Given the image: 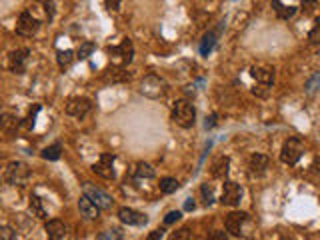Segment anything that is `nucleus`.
<instances>
[{
	"instance_id": "obj_1",
	"label": "nucleus",
	"mask_w": 320,
	"mask_h": 240,
	"mask_svg": "<svg viewBox=\"0 0 320 240\" xmlns=\"http://www.w3.org/2000/svg\"><path fill=\"white\" fill-rule=\"evenodd\" d=\"M168 90V84L164 78H160L158 74H148L144 76L142 84H140V92L148 98H162Z\"/></svg>"
},
{
	"instance_id": "obj_2",
	"label": "nucleus",
	"mask_w": 320,
	"mask_h": 240,
	"mask_svg": "<svg viewBox=\"0 0 320 240\" xmlns=\"http://www.w3.org/2000/svg\"><path fill=\"white\" fill-rule=\"evenodd\" d=\"M172 120L182 128L194 126V122H196L194 106H192L190 102H186V100H178L176 106H174V110H172Z\"/></svg>"
},
{
	"instance_id": "obj_3",
	"label": "nucleus",
	"mask_w": 320,
	"mask_h": 240,
	"mask_svg": "<svg viewBox=\"0 0 320 240\" xmlns=\"http://www.w3.org/2000/svg\"><path fill=\"white\" fill-rule=\"evenodd\" d=\"M302 154H304V142H302L300 138L292 136V138H288V140L282 144V150H280V160H282L284 164L292 166V164H296L298 160H300V156H302Z\"/></svg>"
},
{
	"instance_id": "obj_4",
	"label": "nucleus",
	"mask_w": 320,
	"mask_h": 240,
	"mask_svg": "<svg viewBox=\"0 0 320 240\" xmlns=\"http://www.w3.org/2000/svg\"><path fill=\"white\" fill-rule=\"evenodd\" d=\"M30 176V170L24 162H10L4 170V180L14 186H24Z\"/></svg>"
},
{
	"instance_id": "obj_5",
	"label": "nucleus",
	"mask_w": 320,
	"mask_h": 240,
	"mask_svg": "<svg viewBox=\"0 0 320 240\" xmlns=\"http://www.w3.org/2000/svg\"><path fill=\"white\" fill-rule=\"evenodd\" d=\"M84 196H86V198H90V200H92L98 208H102V210H110V208L114 206V200L110 198V196L106 194L104 190H100L98 186L90 184V182L84 184Z\"/></svg>"
},
{
	"instance_id": "obj_6",
	"label": "nucleus",
	"mask_w": 320,
	"mask_h": 240,
	"mask_svg": "<svg viewBox=\"0 0 320 240\" xmlns=\"http://www.w3.org/2000/svg\"><path fill=\"white\" fill-rule=\"evenodd\" d=\"M108 52L112 54V58L120 64V66H126V64H130L132 62V56H134V46H132V42L130 40H122L118 46L114 48H108Z\"/></svg>"
},
{
	"instance_id": "obj_7",
	"label": "nucleus",
	"mask_w": 320,
	"mask_h": 240,
	"mask_svg": "<svg viewBox=\"0 0 320 240\" xmlns=\"http://www.w3.org/2000/svg\"><path fill=\"white\" fill-rule=\"evenodd\" d=\"M40 28V22L30 14V12H22L18 18V22H16V32L20 36H34Z\"/></svg>"
},
{
	"instance_id": "obj_8",
	"label": "nucleus",
	"mask_w": 320,
	"mask_h": 240,
	"mask_svg": "<svg viewBox=\"0 0 320 240\" xmlns=\"http://www.w3.org/2000/svg\"><path fill=\"white\" fill-rule=\"evenodd\" d=\"M90 108H92L90 100L84 98V96H74V98H70V100L66 102V112H68L70 116H76V118L86 116V114L90 112Z\"/></svg>"
},
{
	"instance_id": "obj_9",
	"label": "nucleus",
	"mask_w": 320,
	"mask_h": 240,
	"mask_svg": "<svg viewBox=\"0 0 320 240\" xmlns=\"http://www.w3.org/2000/svg\"><path fill=\"white\" fill-rule=\"evenodd\" d=\"M118 218H120V222L128 224V226H144L148 222V218L146 214L134 210V208H128V206H122L118 210Z\"/></svg>"
},
{
	"instance_id": "obj_10",
	"label": "nucleus",
	"mask_w": 320,
	"mask_h": 240,
	"mask_svg": "<svg viewBox=\"0 0 320 240\" xmlns=\"http://www.w3.org/2000/svg\"><path fill=\"white\" fill-rule=\"evenodd\" d=\"M246 222H248V214L246 212H230L226 216V230L230 234H234V236H242Z\"/></svg>"
},
{
	"instance_id": "obj_11",
	"label": "nucleus",
	"mask_w": 320,
	"mask_h": 240,
	"mask_svg": "<svg viewBox=\"0 0 320 240\" xmlns=\"http://www.w3.org/2000/svg\"><path fill=\"white\" fill-rule=\"evenodd\" d=\"M242 198V188L240 184L236 182H226L224 188H222V196H220V202L226 204V206H234V204H238Z\"/></svg>"
},
{
	"instance_id": "obj_12",
	"label": "nucleus",
	"mask_w": 320,
	"mask_h": 240,
	"mask_svg": "<svg viewBox=\"0 0 320 240\" xmlns=\"http://www.w3.org/2000/svg\"><path fill=\"white\" fill-rule=\"evenodd\" d=\"M112 164H114V154H102L100 160L92 166V170L98 174V176H102V178H106V180H110V178H114V168H112Z\"/></svg>"
},
{
	"instance_id": "obj_13",
	"label": "nucleus",
	"mask_w": 320,
	"mask_h": 240,
	"mask_svg": "<svg viewBox=\"0 0 320 240\" xmlns=\"http://www.w3.org/2000/svg\"><path fill=\"white\" fill-rule=\"evenodd\" d=\"M28 54H30V52H28L26 48H20V50H16V52H12V54L8 56V66H10V70H12L14 74H24Z\"/></svg>"
},
{
	"instance_id": "obj_14",
	"label": "nucleus",
	"mask_w": 320,
	"mask_h": 240,
	"mask_svg": "<svg viewBox=\"0 0 320 240\" xmlns=\"http://www.w3.org/2000/svg\"><path fill=\"white\" fill-rule=\"evenodd\" d=\"M270 166V158L266 154H260V152H256V154L250 156L248 160V168L252 174H256V176H260V174L266 172V168Z\"/></svg>"
},
{
	"instance_id": "obj_15",
	"label": "nucleus",
	"mask_w": 320,
	"mask_h": 240,
	"mask_svg": "<svg viewBox=\"0 0 320 240\" xmlns=\"http://www.w3.org/2000/svg\"><path fill=\"white\" fill-rule=\"evenodd\" d=\"M78 210H80V216H84L86 220H96L100 216V208L90 198H86V196H82L78 200Z\"/></svg>"
},
{
	"instance_id": "obj_16",
	"label": "nucleus",
	"mask_w": 320,
	"mask_h": 240,
	"mask_svg": "<svg viewBox=\"0 0 320 240\" xmlns=\"http://www.w3.org/2000/svg\"><path fill=\"white\" fill-rule=\"evenodd\" d=\"M46 234L50 240H62L64 236H66V224H64L62 220H58V218H54V220H48L46 226H44Z\"/></svg>"
},
{
	"instance_id": "obj_17",
	"label": "nucleus",
	"mask_w": 320,
	"mask_h": 240,
	"mask_svg": "<svg viewBox=\"0 0 320 240\" xmlns=\"http://www.w3.org/2000/svg\"><path fill=\"white\" fill-rule=\"evenodd\" d=\"M250 74H252V78L262 82L264 86H270L274 82V70L268 68V66H252L250 68Z\"/></svg>"
},
{
	"instance_id": "obj_18",
	"label": "nucleus",
	"mask_w": 320,
	"mask_h": 240,
	"mask_svg": "<svg viewBox=\"0 0 320 240\" xmlns=\"http://www.w3.org/2000/svg\"><path fill=\"white\" fill-rule=\"evenodd\" d=\"M228 164H230V158L228 156H218L214 162L210 164V174L214 178H224L228 174Z\"/></svg>"
},
{
	"instance_id": "obj_19",
	"label": "nucleus",
	"mask_w": 320,
	"mask_h": 240,
	"mask_svg": "<svg viewBox=\"0 0 320 240\" xmlns=\"http://www.w3.org/2000/svg\"><path fill=\"white\" fill-rule=\"evenodd\" d=\"M18 118L14 116V114H8V112H4L2 116H0V128L4 130V132H8V134H12V132H16L18 130Z\"/></svg>"
},
{
	"instance_id": "obj_20",
	"label": "nucleus",
	"mask_w": 320,
	"mask_h": 240,
	"mask_svg": "<svg viewBox=\"0 0 320 240\" xmlns=\"http://www.w3.org/2000/svg\"><path fill=\"white\" fill-rule=\"evenodd\" d=\"M74 50H58L56 54V60H58V66L64 70V68H70L72 62H74Z\"/></svg>"
},
{
	"instance_id": "obj_21",
	"label": "nucleus",
	"mask_w": 320,
	"mask_h": 240,
	"mask_svg": "<svg viewBox=\"0 0 320 240\" xmlns=\"http://www.w3.org/2000/svg\"><path fill=\"white\" fill-rule=\"evenodd\" d=\"M272 6H274V10H276V14H278L280 18H292L294 14H296V6H286V4H282V2H278V0H274L272 2Z\"/></svg>"
},
{
	"instance_id": "obj_22",
	"label": "nucleus",
	"mask_w": 320,
	"mask_h": 240,
	"mask_svg": "<svg viewBox=\"0 0 320 240\" xmlns=\"http://www.w3.org/2000/svg\"><path fill=\"white\" fill-rule=\"evenodd\" d=\"M134 174H136V178H154L156 172L148 162H138L134 168Z\"/></svg>"
},
{
	"instance_id": "obj_23",
	"label": "nucleus",
	"mask_w": 320,
	"mask_h": 240,
	"mask_svg": "<svg viewBox=\"0 0 320 240\" xmlns=\"http://www.w3.org/2000/svg\"><path fill=\"white\" fill-rule=\"evenodd\" d=\"M94 50H96V44H94V42H82L80 48L76 50V58H78V60H86Z\"/></svg>"
},
{
	"instance_id": "obj_24",
	"label": "nucleus",
	"mask_w": 320,
	"mask_h": 240,
	"mask_svg": "<svg viewBox=\"0 0 320 240\" xmlns=\"http://www.w3.org/2000/svg\"><path fill=\"white\" fill-rule=\"evenodd\" d=\"M30 212L38 218H46V210L44 206H42V200L38 198V196H30Z\"/></svg>"
},
{
	"instance_id": "obj_25",
	"label": "nucleus",
	"mask_w": 320,
	"mask_h": 240,
	"mask_svg": "<svg viewBox=\"0 0 320 240\" xmlns=\"http://www.w3.org/2000/svg\"><path fill=\"white\" fill-rule=\"evenodd\" d=\"M178 180L176 178H170V176H166V178H162L160 180V190L164 192V194H172V192H176L178 190Z\"/></svg>"
},
{
	"instance_id": "obj_26",
	"label": "nucleus",
	"mask_w": 320,
	"mask_h": 240,
	"mask_svg": "<svg viewBox=\"0 0 320 240\" xmlns=\"http://www.w3.org/2000/svg\"><path fill=\"white\" fill-rule=\"evenodd\" d=\"M60 152H62L60 144H52V146L42 150V158H44V160H58L60 158Z\"/></svg>"
},
{
	"instance_id": "obj_27",
	"label": "nucleus",
	"mask_w": 320,
	"mask_h": 240,
	"mask_svg": "<svg viewBox=\"0 0 320 240\" xmlns=\"http://www.w3.org/2000/svg\"><path fill=\"white\" fill-rule=\"evenodd\" d=\"M214 42H216V34L214 32H208L204 38H202V44H200V52L206 56L210 50H212V46H214Z\"/></svg>"
},
{
	"instance_id": "obj_28",
	"label": "nucleus",
	"mask_w": 320,
	"mask_h": 240,
	"mask_svg": "<svg viewBox=\"0 0 320 240\" xmlns=\"http://www.w3.org/2000/svg\"><path fill=\"white\" fill-rule=\"evenodd\" d=\"M308 42H310V44H320V18L316 20V24L308 32Z\"/></svg>"
},
{
	"instance_id": "obj_29",
	"label": "nucleus",
	"mask_w": 320,
	"mask_h": 240,
	"mask_svg": "<svg viewBox=\"0 0 320 240\" xmlns=\"http://www.w3.org/2000/svg\"><path fill=\"white\" fill-rule=\"evenodd\" d=\"M168 240H190V230L184 226V228H180V230H176V232L170 234Z\"/></svg>"
},
{
	"instance_id": "obj_30",
	"label": "nucleus",
	"mask_w": 320,
	"mask_h": 240,
	"mask_svg": "<svg viewBox=\"0 0 320 240\" xmlns=\"http://www.w3.org/2000/svg\"><path fill=\"white\" fill-rule=\"evenodd\" d=\"M202 196H204V204H212V200H214V194H212V186L206 182V184H202Z\"/></svg>"
},
{
	"instance_id": "obj_31",
	"label": "nucleus",
	"mask_w": 320,
	"mask_h": 240,
	"mask_svg": "<svg viewBox=\"0 0 320 240\" xmlns=\"http://www.w3.org/2000/svg\"><path fill=\"white\" fill-rule=\"evenodd\" d=\"M316 88H320V72H316V74L306 82V90H308V92H312V90H316Z\"/></svg>"
},
{
	"instance_id": "obj_32",
	"label": "nucleus",
	"mask_w": 320,
	"mask_h": 240,
	"mask_svg": "<svg viewBox=\"0 0 320 240\" xmlns=\"http://www.w3.org/2000/svg\"><path fill=\"white\" fill-rule=\"evenodd\" d=\"M0 240H14V230L10 226H0Z\"/></svg>"
},
{
	"instance_id": "obj_33",
	"label": "nucleus",
	"mask_w": 320,
	"mask_h": 240,
	"mask_svg": "<svg viewBox=\"0 0 320 240\" xmlns=\"http://www.w3.org/2000/svg\"><path fill=\"white\" fill-rule=\"evenodd\" d=\"M206 240H228V234L224 230H212Z\"/></svg>"
},
{
	"instance_id": "obj_34",
	"label": "nucleus",
	"mask_w": 320,
	"mask_h": 240,
	"mask_svg": "<svg viewBox=\"0 0 320 240\" xmlns=\"http://www.w3.org/2000/svg\"><path fill=\"white\" fill-rule=\"evenodd\" d=\"M98 240H118V230H106V232H100Z\"/></svg>"
},
{
	"instance_id": "obj_35",
	"label": "nucleus",
	"mask_w": 320,
	"mask_h": 240,
	"mask_svg": "<svg viewBox=\"0 0 320 240\" xmlns=\"http://www.w3.org/2000/svg\"><path fill=\"white\" fill-rule=\"evenodd\" d=\"M176 220H180V212H178V210H172V212L166 214L164 224H172V222H176Z\"/></svg>"
},
{
	"instance_id": "obj_36",
	"label": "nucleus",
	"mask_w": 320,
	"mask_h": 240,
	"mask_svg": "<svg viewBox=\"0 0 320 240\" xmlns=\"http://www.w3.org/2000/svg\"><path fill=\"white\" fill-rule=\"evenodd\" d=\"M38 110H40V104H36V106H34V110H32V112H30V116H28V128H32V126H34V118H36Z\"/></svg>"
},
{
	"instance_id": "obj_37",
	"label": "nucleus",
	"mask_w": 320,
	"mask_h": 240,
	"mask_svg": "<svg viewBox=\"0 0 320 240\" xmlns=\"http://www.w3.org/2000/svg\"><path fill=\"white\" fill-rule=\"evenodd\" d=\"M162 232H164V230H162V228H158V230H154L150 236H148L146 240H160V238H162Z\"/></svg>"
},
{
	"instance_id": "obj_38",
	"label": "nucleus",
	"mask_w": 320,
	"mask_h": 240,
	"mask_svg": "<svg viewBox=\"0 0 320 240\" xmlns=\"http://www.w3.org/2000/svg\"><path fill=\"white\" fill-rule=\"evenodd\" d=\"M44 8H46V14L52 18V14H54V2H44Z\"/></svg>"
},
{
	"instance_id": "obj_39",
	"label": "nucleus",
	"mask_w": 320,
	"mask_h": 240,
	"mask_svg": "<svg viewBox=\"0 0 320 240\" xmlns=\"http://www.w3.org/2000/svg\"><path fill=\"white\" fill-rule=\"evenodd\" d=\"M214 124H216V114H212L210 118H206V128H212Z\"/></svg>"
},
{
	"instance_id": "obj_40",
	"label": "nucleus",
	"mask_w": 320,
	"mask_h": 240,
	"mask_svg": "<svg viewBox=\"0 0 320 240\" xmlns=\"http://www.w3.org/2000/svg\"><path fill=\"white\" fill-rule=\"evenodd\" d=\"M184 208H186V210H194V200H192V198H186Z\"/></svg>"
},
{
	"instance_id": "obj_41",
	"label": "nucleus",
	"mask_w": 320,
	"mask_h": 240,
	"mask_svg": "<svg viewBox=\"0 0 320 240\" xmlns=\"http://www.w3.org/2000/svg\"><path fill=\"white\" fill-rule=\"evenodd\" d=\"M106 6H112V8H114V10H116V8H118V6H120V2H106Z\"/></svg>"
},
{
	"instance_id": "obj_42",
	"label": "nucleus",
	"mask_w": 320,
	"mask_h": 240,
	"mask_svg": "<svg viewBox=\"0 0 320 240\" xmlns=\"http://www.w3.org/2000/svg\"><path fill=\"white\" fill-rule=\"evenodd\" d=\"M314 168L320 172V158H316V162H314Z\"/></svg>"
},
{
	"instance_id": "obj_43",
	"label": "nucleus",
	"mask_w": 320,
	"mask_h": 240,
	"mask_svg": "<svg viewBox=\"0 0 320 240\" xmlns=\"http://www.w3.org/2000/svg\"><path fill=\"white\" fill-rule=\"evenodd\" d=\"M0 182H2V176H0Z\"/></svg>"
}]
</instances>
